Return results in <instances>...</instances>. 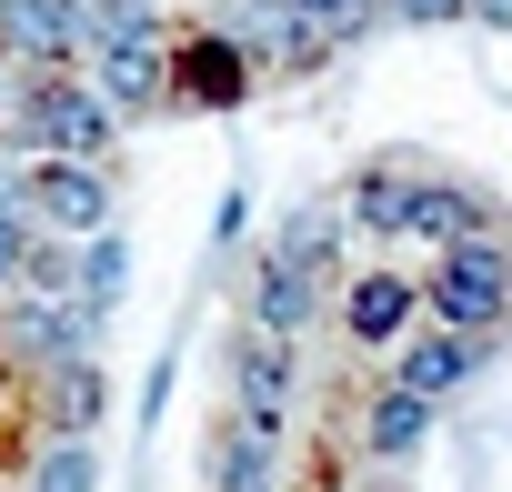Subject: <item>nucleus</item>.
I'll use <instances>...</instances> for the list:
<instances>
[{"label":"nucleus","mask_w":512,"mask_h":492,"mask_svg":"<svg viewBox=\"0 0 512 492\" xmlns=\"http://www.w3.org/2000/svg\"><path fill=\"white\" fill-rule=\"evenodd\" d=\"M452 191L462 171L382 151L292 211V231L262 252L251 352L231 342V402L211 442L221 492H412L422 412L462 362L512 342V221L472 241L432 302L392 312Z\"/></svg>","instance_id":"1"},{"label":"nucleus","mask_w":512,"mask_h":492,"mask_svg":"<svg viewBox=\"0 0 512 492\" xmlns=\"http://www.w3.org/2000/svg\"><path fill=\"white\" fill-rule=\"evenodd\" d=\"M422 21H472V0H0V151L101 161Z\"/></svg>","instance_id":"2"}]
</instances>
